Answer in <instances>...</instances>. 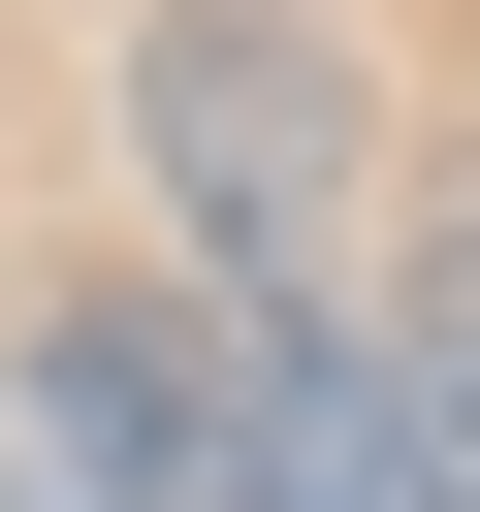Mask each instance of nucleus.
<instances>
[{"mask_svg": "<svg viewBox=\"0 0 480 512\" xmlns=\"http://www.w3.org/2000/svg\"><path fill=\"white\" fill-rule=\"evenodd\" d=\"M0 512H256L224 480V320L192 288H64L0 352Z\"/></svg>", "mask_w": 480, "mask_h": 512, "instance_id": "2", "label": "nucleus"}, {"mask_svg": "<svg viewBox=\"0 0 480 512\" xmlns=\"http://www.w3.org/2000/svg\"><path fill=\"white\" fill-rule=\"evenodd\" d=\"M384 480H416V512H480V288H416V320H384Z\"/></svg>", "mask_w": 480, "mask_h": 512, "instance_id": "3", "label": "nucleus"}, {"mask_svg": "<svg viewBox=\"0 0 480 512\" xmlns=\"http://www.w3.org/2000/svg\"><path fill=\"white\" fill-rule=\"evenodd\" d=\"M448 288H480V224H448Z\"/></svg>", "mask_w": 480, "mask_h": 512, "instance_id": "4", "label": "nucleus"}, {"mask_svg": "<svg viewBox=\"0 0 480 512\" xmlns=\"http://www.w3.org/2000/svg\"><path fill=\"white\" fill-rule=\"evenodd\" d=\"M128 224H160V288H352V224H384L352 0H128Z\"/></svg>", "mask_w": 480, "mask_h": 512, "instance_id": "1", "label": "nucleus"}]
</instances>
